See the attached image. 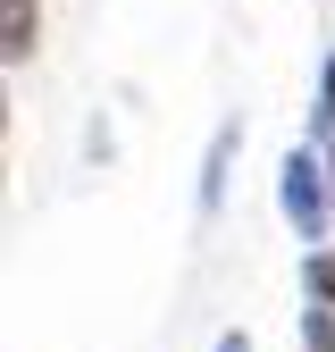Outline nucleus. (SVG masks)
I'll use <instances>...</instances> for the list:
<instances>
[{"label":"nucleus","mask_w":335,"mask_h":352,"mask_svg":"<svg viewBox=\"0 0 335 352\" xmlns=\"http://www.w3.org/2000/svg\"><path fill=\"white\" fill-rule=\"evenodd\" d=\"M302 285H310V302L327 311V302H335V252H302Z\"/></svg>","instance_id":"4"},{"label":"nucleus","mask_w":335,"mask_h":352,"mask_svg":"<svg viewBox=\"0 0 335 352\" xmlns=\"http://www.w3.org/2000/svg\"><path fill=\"white\" fill-rule=\"evenodd\" d=\"M209 352H251V336H243V327H227V336L209 344Z\"/></svg>","instance_id":"7"},{"label":"nucleus","mask_w":335,"mask_h":352,"mask_svg":"<svg viewBox=\"0 0 335 352\" xmlns=\"http://www.w3.org/2000/svg\"><path fill=\"white\" fill-rule=\"evenodd\" d=\"M335 126V51H327V76H319V135Z\"/></svg>","instance_id":"6"},{"label":"nucleus","mask_w":335,"mask_h":352,"mask_svg":"<svg viewBox=\"0 0 335 352\" xmlns=\"http://www.w3.org/2000/svg\"><path fill=\"white\" fill-rule=\"evenodd\" d=\"M235 151H243V126L227 118L218 135H209V160H201V218H218V201H227V168H235Z\"/></svg>","instance_id":"2"},{"label":"nucleus","mask_w":335,"mask_h":352,"mask_svg":"<svg viewBox=\"0 0 335 352\" xmlns=\"http://www.w3.org/2000/svg\"><path fill=\"white\" fill-rule=\"evenodd\" d=\"M302 352H335V319L327 311H302Z\"/></svg>","instance_id":"5"},{"label":"nucleus","mask_w":335,"mask_h":352,"mask_svg":"<svg viewBox=\"0 0 335 352\" xmlns=\"http://www.w3.org/2000/svg\"><path fill=\"white\" fill-rule=\"evenodd\" d=\"M327 185H335V143H327Z\"/></svg>","instance_id":"8"},{"label":"nucleus","mask_w":335,"mask_h":352,"mask_svg":"<svg viewBox=\"0 0 335 352\" xmlns=\"http://www.w3.org/2000/svg\"><path fill=\"white\" fill-rule=\"evenodd\" d=\"M277 210H285V227L302 235V252H319L327 218H335V185H327V160H319L310 143L285 151V168H277Z\"/></svg>","instance_id":"1"},{"label":"nucleus","mask_w":335,"mask_h":352,"mask_svg":"<svg viewBox=\"0 0 335 352\" xmlns=\"http://www.w3.org/2000/svg\"><path fill=\"white\" fill-rule=\"evenodd\" d=\"M34 25H42V0H0V59L9 67L34 59Z\"/></svg>","instance_id":"3"}]
</instances>
